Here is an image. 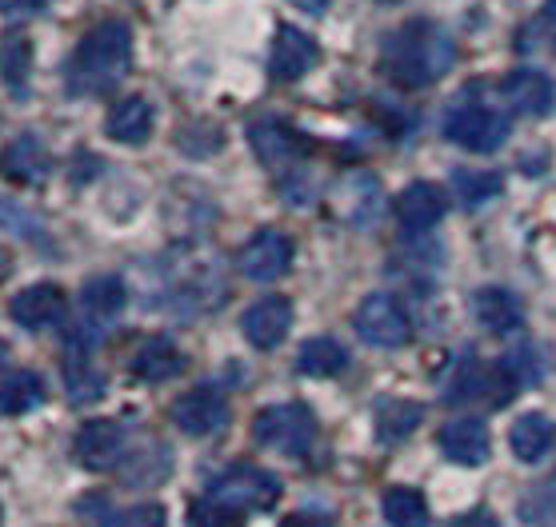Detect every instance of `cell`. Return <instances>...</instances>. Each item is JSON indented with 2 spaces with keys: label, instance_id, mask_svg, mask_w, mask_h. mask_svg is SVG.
Here are the masks:
<instances>
[{
  "label": "cell",
  "instance_id": "obj_1",
  "mask_svg": "<svg viewBox=\"0 0 556 527\" xmlns=\"http://www.w3.org/2000/svg\"><path fill=\"white\" fill-rule=\"evenodd\" d=\"M456 61V44L437 21H408L396 33H389L380 49V68L392 85L425 88L441 80Z\"/></svg>",
  "mask_w": 556,
  "mask_h": 527
},
{
  "label": "cell",
  "instance_id": "obj_2",
  "mask_svg": "<svg viewBox=\"0 0 556 527\" xmlns=\"http://www.w3.org/2000/svg\"><path fill=\"white\" fill-rule=\"evenodd\" d=\"M128 64H132V28L125 21H101L85 33L68 61V92L101 97L125 80Z\"/></svg>",
  "mask_w": 556,
  "mask_h": 527
},
{
  "label": "cell",
  "instance_id": "obj_3",
  "mask_svg": "<svg viewBox=\"0 0 556 527\" xmlns=\"http://www.w3.org/2000/svg\"><path fill=\"white\" fill-rule=\"evenodd\" d=\"M280 500V479L256 464H232L225 476L213 479L208 503L228 515H253L268 512Z\"/></svg>",
  "mask_w": 556,
  "mask_h": 527
},
{
  "label": "cell",
  "instance_id": "obj_4",
  "mask_svg": "<svg viewBox=\"0 0 556 527\" xmlns=\"http://www.w3.org/2000/svg\"><path fill=\"white\" fill-rule=\"evenodd\" d=\"M253 436L261 448L280 455H304L316 444V415L308 403H273L265 412H256Z\"/></svg>",
  "mask_w": 556,
  "mask_h": 527
},
{
  "label": "cell",
  "instance_id": "obj_5",
  "mask_svg": "<svg viewBox=\"0 0 556 527\" xmlns=\"http://www.w3.org/2000/svg\"><path fill=\"white\" fill-rule=\"evenodd\" d=\"M508 132H513L508 116L477 101L456 104V108H448V116H444V137L453 140L456 149L481 152V156L501 149L508 140Z\"/></svg>",
  "mask_w": 556,
  "mask_h": 527
},
{
  "label": "cell",
  "instance_id": "obj_6",
  "mask_svg": "<svg viewBox=\"0 0 556 527\" xmlns=\"http://www.w3.org/2000/svg\"><path fill=\"white\" fill-rule=\"evenodd\" d=\"M353 327L365 344L384 348V351L405 348L408 339H413V320H408V312L401 308V300L389 296V292H372V296H365V300L356 304Z\"/></svg>",
  "mask_w": 556,
  "mask_h": 527
},
{
  "label": "cell",
  "instance_id": "obj_7",
  "mask_svg": "<svg viewBox=\"0 0 556 527\" xmlns=\"http://www.w3.org/2000/svg\"><path fill=\"white\" fill-rule=\"evenodd\" d=\"M125 280L121 277H92L85 288H80V327H73L76 336L97 339L109 324L121 320L125 312Z\"/></svg>",
  "mask_w": 556,
  "mask_h": 527
},
{
  "label": "cell",
  "instance_id": "obj_8",
  "mask_svg": "<svg viewBox=\"0 0 556 527\" xmlns=\"http://www.w3.org/2000/svg\"><path fill=\"white\" fill-rule=\"evenodd\" d=\"M292 268V240L280 228H261L241 252V272L253 284H268L280 280Z\"/></svg>",
  "mask_w": 556,
  "mask_h": 527
},
{
  "label": "cell",
  "instance_id": "obj_9",
  "mask_svg": "<svg viewBox=\"0 0 556 527\" xmlns=\"http://www.w3.org/2000/svg\"><path fill=\"white\" fill-rule=\"evenodd\" d=\"M76 460L89 472H109L125 460V427L116 420H89L76 432Z\"/></svg>",
  "mask_w": 556,
  "mask_h": 527
},
{
  "label": "cell",
  "instance_id": "obj_10",
  "mask_svg": "<svg viewBox=\"0 0 556 527\" xmlns=\"http://www.w3.org/2000/svg\"><path fill=\"white\" fill-rule=\"evenodd\" d=\"M437 444H441V452L460 467H481L484 460H489V452H493L489 427H484V420H477V415H456V420H448V424L441 427Z\"/></svg>",
  "mask_w": 556,
  "mask_h": 527
},
{
  "label": "cell",
  "instance_id": "obj_11",
  "mask_svg": "<svg viewBox=\"0 0 556 527\" xmlns=\"http://www.w3.org/2000/svg\"><path fill=\"white\" fill-rule=\"evenodd\" d=\"M316 56H320V49L308 33H301L296 25H280L273 52H268V73H273V80L289 85V80H301L304 73H313Z\"/></svg>",
  "mask_w": 556,
  "mask_h": 527
},
{
  "label": "cell",
  "instance_id": "obj_12",
  "mask_svg": "<svg viewBox=\"0 0 556 527\" xmlns=\"http://www.w3.org/2000/svg\"><path fill=\"white\" fill-rule=\"evenodd\" d=\"M173 424L189 436H213L228 424V403L216 388H192L173 403Z\"/></svg>",
  "mask_w": 556,
  "mask_h": 527
},
{
  "label": "cell",
  "instance_id": "obj_13",
  "mask_svg": "<svg viewBox=\"0 0 556 527\" xmlns=\"http://www.w3.org/2000/svg\"><path fill=\"white\" fill-rule=\"evenodd\" d=\"M444 213H448V196H444L441 184H429V180H417V184H408V189L396 196V220H401V228L413 232V236L441 224Z\"/></svg>",
  "mask_w": 556,
  "mask_h": 527
},
{
  "label": "cell",
  "instance_id": "obj_14",
  "mask_svg": "<svg viewBox=\"0 0 556 527\" xmlns=\"http://www.w3.org/2000/svg\"><path fill=\"white\" fill-rule=\"evenodd\" d=\"M244 327V339L261 351H273L280 339L289 336L292 327V304L289 296H265V300H256L241 320Z\"/></svg>",
  "mask_w": 556,
  "mask_h": 527
},
{
  "label": "cell",
  "instance_id": "obj_15",
  "mask_svg": "<svg viewBox=\"0 0 556 527\" xmlns=\"http://www.w3.org/2000/svg\"><path fill=\"white\" fill-rule=\"evenodd\" d=\"M249 144L256 149V160L268 164V168H285V164H296L304 156V140L301 132L277 116H265L249 128Z\"/></svg>",
  "mask_w": 556,
  "mask_h": 527
},
{
  "label": "cell",
  "instance_id": "obj_16",
  "mask_svg": "<svg viewBox=\"0 0 556 527\" xmlns=\"http://www.w3.org/2000/svg\"><path fill=\"white\" fill-rule=\"evenodd\" d=\"M64 312H68V296L56 284H33V288L16 292L13 300H9V316L21 327H33V332L61 324Z\"/></svg>",
  "mask_w": 556,
  "mask_h": 527
},
{
  "label": "cell",
  "instance_id": "obj_17",
  "mask_svg": "<svg viewBox=\"0 0 556 527\" xmlns=\"http://www.w3.org/2000/svg\"><path fill=\"white\" fill-rule=\"evenodd\" d=\"M49 168H52L49 149L33 132H21V137H13L0 149V172L9 176L13 184H40L49 176Z\"/></svg>",
  "mask_w": 556,
  "mask_h": 527
},
{
  "label": "cell",
  "instance_id": "obj_18",
  "mask_svg": "<svg viewBox=\"0 0 556 527\" xmlns=\"http://www.w3.org/2000/svg\"><path fill=\"white\" fill-rule=\"evenodd\" d=\"M501 97H505V104L513 108V113L544 116V113H553L556 88H553V80H548L544 73H536V68H517V73L505 76Z\"/></svg>",
  "mask_w": 556,
  "mask_h": 527
},
{
  "label": "cell",
  "instance_id": "obj_19",
  "mask_svg": "<svg viewBox=\"0 0 556 527\" xmlns=\"http://www.w3.org/2000/svg\"><path fill=\"white\" fill-rule=\"evenodd\" d=\"M89 351H92V339L76 336L68 332V356H64V388H68V400L76 403H89L97 400L104 391V380L92 372L89 364Z\"/></svg>",
  "mask_w": 556,
  "mask_h": 527
},
{
  "label": "cell",
  "instance_id": "obj_20",
  "mask_svg": "<svg viewBox=\"0 0 556 527\" xmlns=\"http://www.w3.org/2000/svg\"><path fill=\"white\" fill-rule=\"evenodd\" d=\"M472 312H477L484 332H496V336H508L525 324V308L508 288H481L472 296Z\"/></svg>",
  "mask_w": 556,
  "mask_h": 527
},
{
  "label": "cell",
  "instance_id": "obj_21",
  "mask_svg": "<svg viewBox=\"0 0 556 527\" xmlns=\"http://www.w3.org/2000/svg\"><path fill=\"white\" fill-rule=\"evenodd\" d=\"M132 372L149 384H165V380L185 372V351L165 336H149L140 344V351L132 356Z\"/></svg>",
  "mask_w": 556,
  "mask_h": 527
},
{
  "label": "cell",
  "instance_id": "obj_22",
  "mask_svg": "<svg viewBox=\"0 0 556 527\" xmlns=\"http://www.w3.org/2000/svg\"><path fill=\"white\" fill-rule=\"evenodd\" d=\"M508 444H513V455L525 460V464H536L553 452L556 444V424L541 412H525L517 424L508 427Z\"/></svg>",
  "mask_w": 556,
  "mask_h": 527
},
{
  "label": "cell",
  "instance_id": "obj_23",
  "mask_svg": "<svg viewBox=\"0 0 556 527\" xmlns=\"http://www.w3.org/2000/svg\"><path fill=\"white\" fill-rule=\"evenodd\" d=\"M104 137L121 144H144L152 137V104L144 97H125L104 120Z\"/></svg>",
  "mask_w": 556,
  "mask_h": 527
},
{
  "label": "cell",
  "instance_id": "obj_24",
  "mask_svg": "<svg viewBox=\"0 0 556 527\" xmlns=\"http://www.w3.org/2000/svg\"><path fill=\"white\" fill-rule=\"evenodd\" d=\"M425 420V408L417 400H380L377 403V415H372V427H377V439L380 444H401L408 439L413 432L420 427Z\"/></svg>",
  "mask_w": 556,
  "mask_h": 527
},
{
  "label": "cell",
  "instance_id": "obj_25",
  "mask_svg": "<svg viewBox=\"0 0 556 527\" xmlns=\"http://www.w3.org/2000/svg\"><path fill=\"white\" fill-rule=\"evenodd\" d=\"M344 368H349V351H344L341 339L332 336L304 339L301 351H296V372H304V376H341Z\"/></svg>",
  "mask_w": 556,
  "mask_h": 527
},
{
  "label": "cell",
  "instance_id": "obj_26",
  "mask_svg": "<svg viewBox=\"0 0 556 527\" xmlns=\"http://www.w3.org/2000/svg\"><path fill=\"white\" fill-rule=\"evenodd\" d=\"M28 76H33V40L25 33H4V40H0V80L13 97H25Z\"/></svg>",
  "mask_w": 556,
  "mask_h": 527
},
{
  "label": "cell",
  "instance_id": "obj_27",
  "mask_svg": "<svg viewBox=\"0 0 556 527\" xmlns=\"http://www.w3.org/2000/svg\"><path fill=\"white\" fill-rule=\"evenodd\" d=\"M45 380L33 368H21V372H9L4 384H0V412L4 415H28L33 408L45 403Z\"/></svg>",
  "mask_w": 556,
  "mask_h": 527
},
{
  "label": "cell",
  "instance_id": "obj_28",
  "mask_svg": "<svg viewBox=\"0 0 556 527\" xmlns=\"http://www.w3.org/2000/svg\"><path fill=\"white\" fill-rule=\"evenodd\" d=\"M384 524L389 527H425L429 524V503L417 488H389L380 500Z\"/></svg>",
  "mask_w": 556,
  "mask_h": 527
},
{
  "label": "cell",
  "instance_id": "obj_29",
  "mask_svg": "<svg viewBox=\"0 0 556 527\" xmlns=\"http://www.w3.org/2000/svg\"><path fill=\"white\" fill-rule=\"evenodd\" d=\"M128 467H137V472H125V484H132V488H152V484H161V479L168 476L173 452H168L165 444H149V455H137Z\"/></svg>",
  "mask_w": 556,
  "mask_h": 527
},
{
  "label": "cell",
  "instance_id": "obj_30",
  "mask_svg": "<svg viewBox=\"0 0 556 527\" xmlns=\"http://www.w3.org/2000/svg\"><path fill=\"white\" fill-rule=\"evenodd\" d=\"M453 184H456V196H460L465 204L493 201V196H501V189H505L496 172H456Z\"/></svg>",
  "mask_w": 556,
  "mask_h": 527
},
{
  "label": "cell",
  "instance_id": "obj_31",
  "mask_svg": "<svg viewBox=\"0 0 556 527\" xmlns=\"http://www.w3.org/2000/svg\"><path fill=\"white\" fill-rule=\"evenodd\" d=\"M168 515L161 503H137V507H125V512H113L109 527H165Z\"/></svg>",
  "mask_w": 556,
  "mask_h": 527
},
{
  "label": "cell",
  "instance_id": "obj_32",
  "mask_svg": "<svg viewBox=\"0 0 556 527\" xmlns=\"http://www.w3.org/2000/svg\"><path fill=\"white\" fill-rule=\"evenodd\" d=\"M220 144H225V137H220L213 125H192L180 132V149H185V156H213Z\"/></svg>",
  "mask_w": 556,
  "mask_h": 527
},
{
  "label": "cell",
  "instance_id": "obj_33",
  "mask_svg": "<svg viewBox=\"0 0 556 527\" xmlns=\"http://www.w3.org/2000/svg\"><path fill=\"white\" fill-rule=\"evenodd\" d=\"M0 228L13 232V236H40V224L33 220V213H25L13 201H0Z\"/></svg>",
  "mask_w": 556,
  "mask_h": 527
},
{
  "label": "cell",
  "instance_id": "obj_34",
  "mask_svg": "<svg viewBox=\"0 0 556 527\" xmlns=\"http://www.w3.org/2000/svg\"><path fill=\"white\" fill-rule=\"evenodd\" d=\"M280 527H332L329 515H313V512H301V515H289Z\"/></svg>",
  "mask_w": 556,
  "mask_h": 527
},
{
  "label": "cell",
  "instance_id": "obj_35",
  "mask_svg": "<svg viewBox=\"0 0 556 527\" xmlns=\"http://www.w3.org/2000/svg\"><path fill=\"white\" fill-rule=\"evenodd\" d=\"M453 527H501V524H496V515H489V512H468V515H460Z\"/></svg>",
  "mask_w": 556,
  "mask_h": 527
},
{
  "label": "cell",
  "instance_id": "obj_36",
  "mask_svg": "<svg viewBox=\"0 0 556 527\" xmlns=\"http://www.w3.org/2000/svg\"><path fill=\"white\" fill-rule=\"evenodd\" d=\"M289 4H296V9H301V13H313V16H320L325 13V9H329L332 0H289Z\"/></svg>",
  "mask_w": 556,
  "mask_h": 527
},
{
  "label": "cell",
  "instance_id": "obj_37",
  "mask_svg": "<svg viewBox=\"0 0 556 527\" xmlns=\"http://www.w3.org/2000/svg\"><path fill=\"white\" fill-rule=\"evenodd\" d=\"M544 25H548V40L556 49V0H548V9H544Z\"/></svg>",
  "mask_w": 556,
  "mask_h": 527
},
{
  "label": "cell",
  "instance_id": "obj_38",
  "mask_svg": "<svg viewBox=\"0 0 556 527\" xmlns=\"http://www.w3.org/2000/svg\"><path fill=\"white\" fill-rule=\"evenodd\" d=\"M380 4H401V0H380Z\"/></svg>",
  "mask_w": 556,
  "mask_h": 527
}]
</instances>
